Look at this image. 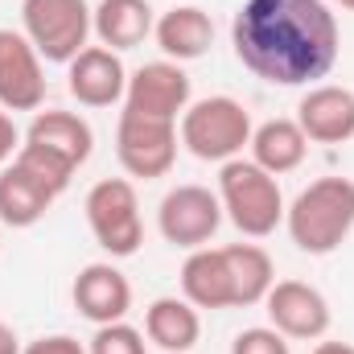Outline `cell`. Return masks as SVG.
<instances>
[{
	"label": "cell",
	"mask_w": 354,
	"mask_h": 354,
	"mask_svg": "<svg viewBox=\"0 0 354 354\" xmlns=\"http://www.w3.org/2000/svg\"><path fill=\"white\" fill-rule=\"evenodd\" d=\"M231 46L272 87H313L338 62V21L326 0H243Z\"/></svg>",
	"instance_id": "obj_1"
},
{
	"label": "cell",
	"mask_w": 354,
	"mask_h": 354,
	"mask_svg": "<svg viewBox=\"0 0 354 354\" xmlns=\"http://www.w3.org/2000/svg\"><path fill=\"white\" fill-rule=\"evenodd\" d=\"M288 239L305 256H330L354 231V181L351 177H317L309 181L292 206H284Z\"/></svg>",
	"instance_id": "obj_2"
},
{
	"label": "cell",
	"mask_w": 354,
	"mask_h": 354,
	"mask_svg": "<svg viewBox=\"0 0 354 354\" xmlns=\"http://www.w3.org/2000/svg\"><path fill=\"white\" fill-rule=\"evenodd\" d=\"M218 202H223V214L248 239H264L284 223L280 181L268 169H260L256 161H243V157H235L218 169Z\"/></svg>",
	"instance_id": "obj_3"
},
{
	"label": "cell",
	"mask_w": 354,
	"mask_h": 354,
	"mask_svg": "<svg viewBox=\"0 0 354 354\" xmlns=\"http://www.w3.org/2000/svg\"><path fill=\"white\" fill-rule=\"evenodd\" d=\"M252 111L231 95H206L181 111V145L198 161L227 165L252 145Z\"/></svg>",
	"instance_id": "obj_4"
},
{
	"label": "cell",
	"mask_w": 354,
	"mask_h": 354,
	"mask_svg": "<svg viewBox=\"0 0 354 354\" xmlns=\"http://www.w3.org/2000/svg\"><path fill=\"white\" fill-rule=\"evenodd\" d=\"M87 227L95 243L111 260H128L145 243V218H140V198L128 177H103L87 189Z\"/></svg>",
	"instance_id": "obj_5"
},
{
	"label": "cell",
	"mask_w": 354,
	"mask_h": 354,
	"mask_svg": "<svg viewBox=\"0 0 354 354\" xmlns=\"http://www.w3.org/2000/svg\"><path fill=\"white\" fill-rule=\"evenodd\" d=\"M21 33L33 41L41 62L71 66L87 50L91 4L87 0H21Z\"/></svg>",
	"instance_id": "obj_6"
},
{
	"label": "cell",
	"mask_w": 354,
	"mask_h": 354,
	"mask_svg": "<svg viewBox=\"0 0 354 354\" xmlns=\"http://www.w3.org/2000/svg\"><path fill=\"white\" fill-rule=\"evenodd\" d=\"M177 124L174 120H157V115H140V111H120L115 124V157L128 177H165L177 161Z\"/></svg>",
	"instance_id": "obj_7"
},
{
	"label": "cell",
	"mask_w": 354,
	"mask_h": 354,
	"mask_svg": "<svg viewBox=\"0 0 354 354\" xmlns=\"http://www.w3.org/2000/svg\"><path fill=\"white\" fill-rule=\"evenodd\" d=\"M223 223V202L218 194H210L206 185H174L161 206H157V227L161 235L174 243V248H185V252H198L214 239Z\"/></svg>",
	"instance_id": "obj_8"
},
{
	"label": "cell",
	"mask_w": 354,
	"mask_h": 354,
	"mask_svg": "<svg viewBox=\"0 0 354 354\" xmlns=\"http://www.w3.org/2000/svg\"><path fill=\"white\" fill-rule=\"evenodd\" d=\"M46 103L41 54L21 29H0V107L4 111H37Z\"/></svg>",
	"instance_id": "obj_9"
},
{
	"label": "cell",
	"mask_w": 354,
	"mask_h": 354,
	"mask_svg": "<svg viewBox=\"0 0 354 354\" xmlns=\"http://www.w3.org/2000/svg\"><path fill=\"white\" fill-rule=\"evenodd\" d=\"M264 305L272 330H280L284 338L309 342V338H322L330 330V301L305 280H276L268 288Z\"/></svg>",
	"instance_id": "obj_10"
},
{
	"label": "cell",
	"mask_w": 354,
	"mask_h": 354,
	"mask_svg": "<svg viewBox=\"0 0 354 354\" xmlns=\"http://www.w3.org/2000/svg\"><path fill=\"white\" fill-rule=\"evenodd\" d=\"M124 107L177 124V115L189 107V75L181 71V62H169V58L145 62L136 75H128Z\"/></svg>",
	"instance_id": "obj_11"
},
{
	"label": "cell",
	"mask_w": 354,
	"mask_h": 354,
	"mask_svg": "<svg viewBox=\"0 0 354 354\" xmlns=\"http://www.w3.org/2000/svg\"><path fill=\"white\" fill-rule=\"evenodd\" d=\"M297 124L309 136V145H346L354 136V91L317 83L301 95Z\"/></svg>",
	"instance_id": "obj_12"
},
{
	"label": "cell",
	"mask_w": 354,
	"mask_h": 354,
	"mask_svg": "<svg viewBox=\"0 0 354 354\" xmlns=\"http://www.w3.org/2000/svg\"><path fill=\"white\" fill-rule=\"evenodd\" d=\"M66 87L83 107H111L124 99L128 91V71L120 62L115 50L107 46H87L79 58H71L66 66Z\"/></svg>",
	"instance_id": "obj_13"
},
{
	"label": "cell",
	"mask_w": 354,
	"mask_h": 354,
	"mask_svg": "<svg viewBox=\"0 0 354 354\" xmlns=\"http://www.w3.org/2000/svg\"><path fill=\"white\" fill-rule=\"evenodd\" d=\"M75 309L95 322V326H111V322H124L128 309H132V284L128 276L120 272L115 264H87L79 276H75Z\"/></svg>",
	"instance_id": "obj_14"
},
{
	"label": "cell",
	"mask_w": 354,
	"mask_h": 354,
	"mask_svg": "<svg viewBox=\"0 0 354 354\" xmlns=\"http://www.w3.org/2000/svg\"><path fill=\"white\" fill-rule=\"evenodd\" d=\"M153 37L169 62H194L214 46V21L198 4H174L169 12L157 17Z\"/></svg>",
	"instance_id": "obj_15"
},
{
	"label": "cell",
	"mask_w": 354,
	"mask_h": 354,
	"mask_svg": "<svg viewBox=\"0 0 354 354\" xmlns=\"http://www.w3.org/2000/svg\"><path fill=\"white\" fill-rule=\"evenodd\" d=\"M54 202H58V194H54L41 177L29 174L25 165L8 161V165L0 169V223H4V227L25 231V227L41 223Z\"/></svg>",
	"instance_id": "obj_16"
},
{
	"label": "cell",
	"mask_w": 354,
	"mask_h": 354,
	"mask_svg": "<svg viewBox=\"0 0 354 354\" xmlns=\"http://www.w3.org/2000/svg\"><path fill=\"white\" fill-rule=\"evenodd\" d=\"M153 4L149 0H99L91 8V33L99 37V46L107 50H132L145 37H153Z\"/></svg>",
	"instance_id": "obj_17"
},
{
	"label": "cell",
	"mask_w": 354,
	"mask_h": 354,
	"mask_svg": "<svg viewBox=\"0 0 354 354\" xmlns=\"http://www.w3.org/2000/svg\"><path fill=\"white\" fill-rule=\"evenodd\" d=\"M25 140H29V145H41V149H50V153H58V157L71 161L75 169L87 165L91 149H95V132H91L87 120L75 115V111H58V107L37 111V115L29 120Z\"/></svg>",
	"instance_id": "obj_18"
},
{
	"label": "cell",
	"mask_w": 354,
	"mask_h": 354,
	"mask_svg": "<svg viewBox=\"0 0 354 354\" xmlns=\"http://www.w3.org/2000/svg\"><path fill=\"white\" fill-rule=\"evenodd\" d=\"M181 297L194 309H231V272L223 260V248H198L181 264Z\"/></svg>",
	"instance_id": "obj_19"
},
{
	"label": "cell",
	"mask_w": 354,
	"mask_h": 354,
	"mask_svg": "<svg viewBox=\"0 0 354 354\" xmlns=\"http://www.w3.org/2000/svg\"><path fill=\"white\" fill-rule=\"evenodd\" d=\"M145 334L165 354H185L202 338V317L185 297H157L145 309Z\"/></svg>",
	"instance_id": "obj_20"
},
{
	"label": "cell",
	"mask_w": 354,
	"mask_h": 354,
	"mask_svg": "<svg viewBox=\"0 0 354 354\" xmlns=\"http://www.w3.org/2000/svg\"><path fill=\"white\" fill-rule=\"evenodd\" d=\"M248 149H252V161L260 169H268L272 177H280V174L301 169V161L309 153V136L301 132L297 120H264L252 132V145Z\"/></svg>",
	"instance_id": "obj_21"
},
{
	"label": "cell",
	"mask_w": 354,
	"mask_h": 354,
	"mask_svg": "<svg viewBox=\"0 0 354 354\" xmlns=\"http://www.w3.org/2000/svg\"><path fill=\"white\" fill-rule=\"evenodd\" d=\"M223 260L231 272V297L235 305H260L268 297V288L276 284V268L260 243H231L223 248Z\"/></svg>",
	"instance_id": "obj_22"
},
{
	"label": "cell",
	"mask_w": 354,
	"mask_h": 354,
	"mask_svg": "<svg viewBox=\"0 0 354 354\" xmlns=\"http://www.w3.org/2000/svg\"><path fill=\"white\" fill-rule=\"evenodd\" d=\"M87 354H145V334L128 322H111V326H95Z\"/></svg>",
	"instance_id": "obj_23"
},
{
	"label": "cell",
	"mask_w": 354,
	"mask_h": 354,
	"mask_svg": "<svg viewBox=\"0 0 354 354\" xmlns=\"http://www.w3.org/2000/svg\"><path fill=\"white\" fill-rule=\"evenodd\" d=\"M231 354H292L288 351V338L272 326H252L243 334H235L231 342Z\"/></svg>",
	"instance_id": "obj_24"
},
{
	"label": "cell",
	"mask_w": 354,
	"mask_h": 354,
	"mask_svg": "<svg viewBox=\"0 0 354 354\" xmlns=\"http://www.w3.org/2000/svg\"><path fill=\"white\" fill-rule=\"evenodd\" d=\"M21 354H87V346L71 334H50V338H37V342L21 346Z\"/></svg>",
	"instance_id": "obj_25"
},
{
	"label": "cell",
	"mask_w": 354,
	"mask_h": 354,
	"mask_svg": "<svg viewBox=\"0 0 354 354\" xmlns=\"http://www.w3.org/2000/svg\"><path fill=\"white\" fill-rule=\"evenodd\" d=\"M17 149H21V132H17V124H12V115L0 107V169L17 157Z\"/></svg>",
	"instance_id": "obj_26"
},
{
	"label": "cell",
	"mask_w": 354,
	"mask_h": 354,
	"mask_svg": "<svg viewBox=\"0 0 354 354\" xmlns=\"http://www.w3.org/2000/svg\"><path fill=\"white\" fill-rule=\"evenodd\" d=\"M0 354H21V338L8 322H0Z\"/></svg>",
	"instance_id": "obj_27"
},
{
	"label": "cell",
	"mask_w": 354,
	"mask_h": 354,
	"mask_svg": "<svg viewBox=\"0 0 354 354\" xmlns=\"http://www.w3.org/2000/svg\"><path fill=\"white\" fill-rule=\"evenodd\" d=\"M313 354H354V346L351 342H317Z\"/></svg>",
	"instance_id": "obj_28"
},
{
	"label": "cell",
	"mask_w": 354,
	"mask_h": 354,
	"mask_svg": "<svg viewBox=\"0 0 354 354\" xmlns=\"http://www.w3.org/2000/svg\"><path fill=\"white\" fill-rule=\"evenodd\" d=\"M334 4H342V8H354V0H334Z\"/></svg>",
	"instance_id": "obj_29"
}]
</instances>
